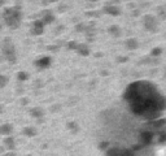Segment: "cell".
Returning <instances> with one entry per match:
<instances>
[{
	"label": "cell",
	"instance_id": "6da1fadb",
	"mask_svg": "<svg viewBox=\"0 0 166 156\" xmlns=\"http://www.w3.org/2000/svg\"><path fill=\"white\" fill-rule=\"evenodd\" d=\"M3 18L5 21V24H7V26H9L10 29H17L21 24L22 12L20 10L18 7L7 8L3 13Z\"/></svg>",
	"mask_w": 166,
	"mask_h": 156
},
{
	"label": "cell",
	"instance_id": "7a4b0ae2",
	"mask_svg": "<svg viewBox=\"0 0 166 156\" xmlns=\"http://www.w3.org/2000/svg\"><path fill=\"white\" fill-rule=\"evenodd\" d=\"M143 25H144L145 29L151 33H156L158 29V22L156 20V17L152 14H147L143 17Z\"/></svg>",
	"mask_w": 166,
	"mask_h": 156
},
{
	"label": "cell",
	"instance_id": "3957f363",
	"mask_svg": "<svg viewBox=\"0 0 166 156\" xmlns=\"http://www.w3.org/2000/svg\"><path fill=\"white\" fill-rule=\"evenodd\" d=\"M3 52L7 55L9 60H12V57H14V44L9 38H5V42L3 44Z\"/></svg>",
	"mask_w": 166,
	"mask_h": 156
},
{
	"label": "cell",
	"instance_id": "277c9868",
	"mask_svg": "<svg viewBox=\"0 0 166 156\" xmlns=\"http://www.w3.org/2000/svg\"><path fill=\"white\" fill-rule=\"evenodd\" d=\"M44 31V24L40 20H35L32 22V27H31V33L34 35H40Z\"/></svg>",
	"mask_w": 166,
	"mask_h": 156
},
{
	"label": "cell",
	"instance_id": "5b68a950",
	"mask_svg": "<svg viewBox=\"0 0 166 156\" xmlns=\"http://www.w3.org/2000/svg\"><path fill=\"white\" fill-rule=\"evenodd\" d=\"M44 25L47 24H52V22L55 21V16L51 13V10H44L43 14H42V20H40Z\"/></svg>",
	"mask_w": 166,
	"mask_h": 156
},
{
	"label": "cell",
	"instance_id": "8992f818",
	"mask_svg": "<svg viewBox=\"0 0 166 156\" xmlns=\"http://www.w3.org/2000/svg\"><path fill=\"white\" fill-rule=\"evenodd\" d=\"M104 12L110 16H119L121 9L118 7H115V5H107V7H104Z\"/></svg>",
	"mask_w": 166,
	"mask_h": 156
},
{
	"label": "cell",
	"instance_id": "52a82bcc",
	"mask_svg": "<svg viewBox=\"0 0 166 156\" xmlns=\"http://www.w3.org/2000/svg\"><path fill=\"white\" fill-rule=\"evenodd\" d=\"M108 33L112 37H115V38H118V37H121V27L118 26V25H112V26H109L108 27Z\"/></svg>",
	"mask_w": 166,
	"mask_h": 156
},
{
	"label": "cell",
	"instance_id": "ba28073f",
	"mask_svg": "<svg viewBox=\"0 0 166 156\" xmlns=\"http://www.w3.org/2000/svg\"><path fill=\"white\" fill-rule=\"evenodd\" d=\"M138 41L135 38H129L126 41V48H129V49H136L138 48Z\"/></svg>",
	"mask_w": 166,
	"mask_h": 156
},
{
	"label": "cell",
	"instance_id": "9c48e42d",
	"mask_svg": "<svg viewBox=\"0 0 166 156\" xmlns=\"http://www.w3.org/2000/svg\"><path fill=\"white\" fill-rule=\"evenodd\" d=\"M49 63H51L49 57H43V59H40L39 61H36V65L40 66V68H47V66L49 65Z\"/></svg>",
	"mask_w": 166,
	"mask_h": 156
},
{
	"label": "cell",
	"instance_id": "30bf717a",
	"mask_svg": "<svg viewBox=\"0 0 166 156\" xmlns=\"http://www.w3.org/2000/svg\"><path fill=\"white\" fill-rule=\"evenodd\" d=\"M77 51H78L81 55H85V56H87L88 55V47H87V44H78V47H77Z\"/></svg>",
	"mask_w": 166,
	"mask_h": 156
},
{
	"label": "cell",
	"instance_id": "8fae6325",
	"mask_svg": "<svg viewBox=\"0 0 166 156\" xmlns=\"http://www.w3.org/2000/svg\"><path fill=\"white\" fill-rule=\"evenodd\" d=\"M75 30L79 31V33H81V31H85V30H86V25H85V24H78V25L75 26Z\"/></svg>",
	"mask_w": 166,
	"mask_h": 156
},
{
	"label": "cell",
	"instance_id": "7c38bea8",
	"mask_svg": "<svg viewBox=\"0 0 166 156\" xmlns=\"http://www.w3.org/2000/svg\"><path fill=\"white\" fill-rule=\"evenodd\" d=\"M77 47H78V43L77 42H69L68 43V48L69 49H77Z\"/></svg>",
	"mask_w": 166,
	"mask_h": 156
},
{
	"label": "cell",
	"instance_id": "4fadbf2b",
	"mask_svg": "<svg viewBox=\"0 0 166 156\" xmlns=\"http://www.w3.org/2000/svg\"><path fill=\"white\" fill-rule=\"evenodd\" d=\"M157 12H158V14L161 16V17H164V16H165V7H164V5H161V7L157 8Z\"/></svg>",
	"mask_w": 166,
	"mask_h": 156
},
{
	"label": "cell",
	"instance_id": "5bb4252c",
	"mask_svg": "<svg viewBox=\"0 0 166 156\" xmlns=\"http://www.w3.org/2000/svg\"><path fill=\"white\" fill-rule=\"evenodd\" d=\"M161 52H162V49H161V48H154L153 51H152V55H160Z\"/></svg>",
	"mask_w": 166,
	"mask_h": 156
},
{
	"label": "cell",
	"instance_id": "9a60e30c",
	"mask_svg": "<svg viewBox=\"0 0 166 156\" xmlns=\"http://www.w3.org/2000/svg\"><path fill=\"white\" fill-rule=\"evenodd\" d=\"M20 78L22 80V78H26V73H20Z\"/></svg>",
	"mask_w": 166,
	"mask_h": 156
},
{
	"label": "cell",
	"instance_id": "2e32d148",
	"mask_svg": "<svg viewBox=\"0 0 166 156\" xmlns=\"http://www.w3.org/2000/svg\"><path fill=\"white\" fill-rule=\"evenodd\" d=\"M4 5V0H0V7H3Z\"/></svg>",
	"mask_w": 166,
	"mask_h": 156
},
{
	"label": "cell",
	"instance_id": "e0dca14e",
	"mask_svg": "<svg viewBox=\"0 0 166 156\" xmlns=\"http://www.w3.org/2000/svg\"><path fill=\"white\" fill-rule=\"evenodd\" d=\"M88 2H99V0H88Z\"/></svg>",
	"mask_w": 166,
	"mask_h": 156
},
{
	"label": "cell",
	"instance_id": "ac0fdd59",
	"mask_svg": "<svg viewBox=\"0 0 166 156\" xmlns=\"http://www.w3.org/2000/svg\"><path fill=\"white\" fill-rule=\"evenodd\" d=\"M0 29H2V25H0Z\"/></svg>",
	"mask_w": 166,
	"mask_h": 156
}]
</instances>
